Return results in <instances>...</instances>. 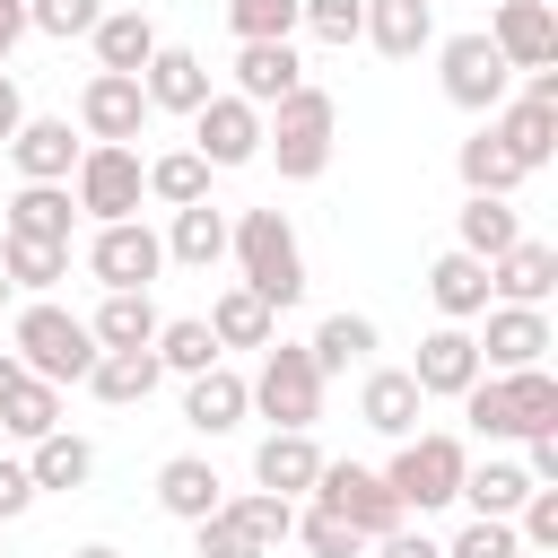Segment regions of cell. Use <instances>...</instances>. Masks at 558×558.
<instances>
[{
    "mask_svg": "<svg viewBox=\"0 0 558 558\" xmlns=\"http://www.w3.org/2000/svg\"><path fill=\"white\" fill-rule=\"evenodd\" d=\"M140 96H148V113H201V96H209V61H201L192 44H157L148 70H140Z\"/></svg>",
    "mask_w": 558,
    "mask_h": 558,
    "instance_id": "18",
    "label": "cell"
},
{
    "mask_svg": "<svg viewBox=\"0 0 558 558\" xmlns=\"http://www.w3.org/2000/svg\"><path fill=\"white\" fill-rule=\"evenodd\" d=\"M427 9H445V0H427Z\"/></svg>",
    "mask_w": 558,
    "mask_h": 558,
    "instance_id": "59",
    "label": "cell"
},
{
    "mask_svg": "<svg viewBox=\"0 0 558 558\" xmlns=\"http://www.w3.org/2000/svg\"><path fill=\"white\" fill-rule=\"evenodd\" d=\"M0 270H9V288H26V296H52V288L70 279V244H44V235H0Z\"/></svg>",
    "mask_w": 558,
    "mask_h": 558,
    "instance_id": "37",
    "label": "cell"
},
{
    "mask_svg": "<svg viewBox=\"0 0 558 558\" xmlns=\"http://www.w3.org/2000/svg\"><path fill=\"white\" fill-rule=\"evenodd\" d=\"M488 44L506 52V70H549L558 61V9L549 0H497Z\"/></svg>",
    "mask_w": 558,
    "mask_h": 558,
    "instance_id": "16",
    "label": "cell"
},
{
    "mask_svg": "<svg viewBox=\"0 0 558 558\" xmlns=\"http://www.w3.org/2000/svg\"><path fill=\"white\" fill-rule=\"evenodd\" d=\"M148 131V96H140V78L131 70H96L87 87H78V140H140Z\"/></svg>",
    "mask_w": 558,
    "mask_h": 558,
    "instance_id": "13",
    "label": "cell"
},
{
    "mask_svg": "<svg viewBox=\"0 0 558 558\" xmlns=\"http://www.w3.org/2000/svg\"><path fill=\"white\" fill-rule=\"evenodd\" d=\"M305 497H314V506H331L340 523H357V541H384L392 523H410V514H401V497L384 488V471H366V462H323Z\"/></svg>",
    "mask_w": 558,
    "mask_h": 558,
    "instance_id": "9",
    "label": "cell"
},
{
    "mask_svg": "<svg viewBox=\"0 0 558 558\" xmlns=\"http://www.w3.org/2000/svg\"><path fill=\"white\" fill-rule=\"evenodd\" d=\"M523 96H532V105H558V61H549V70H523Z\"/></svg>",
    "mask_w": 558,
    "mask_h": 558,
    "instance_id": "55",
    "label": "cell"
},
{
    "mask_svg": "<svg viewBox=\"0 0 558 558\" xmlns=\"http://www.w3.org/2000/svg\"><path fill=\"white\" fill-rule=\"evenodd\" d=\"M357 44H375L384 61H418V52L436 44V9H427V0H366Z\"/></svg>",
    "mask_w": 558,
    "mask_h": 558,
    "instance_id": "25",
    "label": "cell"
},
{
    "mask_svg": "<svg viewBox=\"0 0 558 558\" xmlns=\"http://www.w3.org/2000/svg\"><path fill=\"white\" fill-rule=\"evenodd\" d=\"M70 227H78L70 183H17V192L0 201V235H44V244H70Z\"/></svg>",
    "mask_w": 558,
    "mask_h": 558,
    "instance_id": "23",
    "label": "cell"
},
{
    "mask_svg": "<svg viewBox=\"0 0 558 558\" xmlns=\"http://www.w3.org/2000/svg\"><path fill=\"white\" fill-rule=\"evenodd\" d=\"M26 471H35V497H44V488H61V497H70V488H87V480H96V445H87V436H70V427H52V436H35V445H26Z\"/></svg>",
    "mask_w": 558,
    "mask_h": 558,
    "instance_id": "34",
    "label": "cell"
},
{
    "mask_svg": "<svg viewBox=\"0 0 558 558\" xmlns=\"http://www.w3.org/2000/svg\"><path fill=\"white\" fill-rule=\"evenodd\" d=\"M201 323L218 331V349H270V340H279V314H270L244 279H227V288L209 296V314H201Z\"/></svg>",
    "mask_w": 558,
    "mask_h": 558,
    "instance_id": "29",
    "label": "cell"
},
{
    "mask_svg": "<svg viewBox=\"0 0 558 558\" xmlns=\"http://www.w3.org/2000/svg\"><path fill=\"white\" fill-rule=\"evenodd\" d=\"M471 514H506L514 523V506L532 497V471L523 462H506V453H488V462H462V488H453Z\"/></svg>",
    "mask_w": 558,
    "mask_h": 558,
    "instance_id": "35",
    "label": "cell"
},
{
    "mask_svg": "<svg viewBox=\"0 0 558 558\" xmlns=\"http://www.w3.org/2000/svg\"><path fill=\"white\" fill-rule=\"evenodd\" d=\"M35 26H26V0H0V70H9V52L26 44Z\"/></svg>",
    "mask_w": 558,
    "mask_h": 558,
    "instance_id": "54",
    "label": "cell"
},
{
    "mask_svg": "<svg viewBox=\"0 0 558 558\" xmlns=\"http://www.w3.org/2000/svg\"><path fill=\"white\" fill-rule=\"evenodd\" d=\"M418 410H427V392L410 384V366H366V384H357V418L375 427V436H418Z\"/></svg>",
    "mask_w": 558,
    "mask_h": 558,
    "instance_id": "22",
    "label": "cell"
},
{
    "mask_svg": "<svg viewBox=\"0 0 558 558\" xmlns=\"http://www.w3.org/2000/svg\"><path fill=\"white\" fill-rule=\"evenodd\" d=\"M87 44H96V70H131V78H140V70H148V52H157L166 35H157V17H148V9H105V17L87 26Z\"/></svg>",
    "mask_w": 558,
    "mask_h": 558,
    "instance_id": "27",
    "label": "cell"
},
{
    "mask_svg": "<svg viewBox=\"0 0 558 558\" xmlns=\"http://www.w3.org/2000/svg\"><path fill=\"white\" fill-rule=\"evenodd\" d=\"M445 558H523V541H514L506 514H471V523L445 541Z\"/></svg>",
    "mask_w": 558,
    "mask_h": 558,
    "instance_id": "46",
    "label": "cell"
},
{
    "mask_svg": "<svg viewBox=\"0 0 558 558\" xmlns=\"http://www.w3.org/2000/svg\"><path fill=\"white\" fill-rule=\"evenodd\" d=\"M52 427H61V384H44V375H17V384L0 392V436L35 445V436H52Z\"/></svg>",
    "mask_w": 558,
    "mask_h": 558,
    "instance_id": "38",
    "label": "cell"
},
{
    "mask_svg": "<svg viewBox=\"0 0 558 558\" xmlns=\"http://www.w3.org/2000/svg\"><path fill=\"white\" fill-rule=\"evenodd\" d=\"M462 462H471V445H462V436H445V427H418V436H401V445H392V462H384V488L401 497V514H436V506H453V488H462Z\"/></svg>",
    "mask_w": 558,
    "mask_h": 558,
    "instance_id": "5",
    "label": "cell"
},
{
    "mask_svg": "<svg viewBox=\"0 0 558 558\" xmlns=\"http://www.w3.org/2000/svg\"><path fill=\"white\" fill-rule=\"evenodd\" d=\"M523 471H532V488H558V427L523 436Z\"/></svg>",
    "mask_w": 558,
    "mask_h": 558,
    "instance_id": "51",
    "label": "cell"
},
{
    "mask_svg": "<svg viewBox=\"0 0 558 558\" xmlns=\"http://www.w3.org/2000/svg\"><path fill=\"white\" fill-rule=\"evenodd\" d=\"M78 131H70V113H26L17 131H9V166H17V183H70V166H78Z\"/></svg>",
    "mask_w": 558,
    "mask_h": 558,
    "instance_id": "14",
    "label": "cell"
},
{
    "mask_svg": "<svg viewBox=\"0 0 558 558\" xmlns=\"http://www.w3.org/2000/svg\"><path fill=\"white\" fill-rule=\"evenodd\" d=\"M17 375H26V366H17V349H0V392H9Z\"/></svg>",
    "mask_w": 558,
    "mask_h": 558,
    "instance_id": "56",
    "label": "cell"
},
{
    "mask_svg": "<svg viewBox=\"0 0 558 558\" xmlns=\"http://www.w3.org/2000/svg\"><path fill=\"white\" fill-rule=\"evenodd\" d=\"M453 235H462V253L497 262V253L523 235V218H514V201H506V192H471V201L453 209Z\"/></svg>",
    "mask_w": 558,
    "mask_h": 558,
    "instance_id": "36",
    "label": "cell"
},
{
    "mask_svg": "<svg viewBox=\"0 0 558 558\" xmlns=\"http://www.w3.org/2000/svg\"><path fill=\"white\" fill-rule=\"evenodd\" d=\"M35 506V471H26V453H0V523H17Z\"/></svg>",
    "mask_w": 558,
    "mask_h": 558,
    "instance_id": "50",
    "label": "cell"
},
{
    "mask_svg": "<svg viewBox=\"0 0 558 558\" xmlns=\"http://www.w3.org/2000/svg\"><path fill=\"white\" fill-rule=\"evenodd\" d=\"M375 340H384L375 314H323L305 349H314V366H323V384H331V375H349V366H375Z\"/></svg>",
    "mask_w": 558,
    "mask_h": 558,
    "instance_id": "33",
    "label": "cell"
},
{
    "mask_svg": "<svg viewBox=\"0 0 558 558\" xmlns=\"http://www.w3.org/2000/svg\"><path fill=\"white\" fill-rule=\"evenodd\" d=\"M96 17H105V0H26V26H35V35H52V44L87 35Z\"/></svg>",
    "mask_w": 558,
    "mask_h": 558,
    "instance_id": "47",
    "label": "cell"
},
{
    "mask_svg": "<svg viewBox=\"0 0 558 558\" xmlns=\"http://www.w3.org/2000/svg\"><path fill=\"white\" fill-rule=\"evenodd\" d=\"M148 349H157V366H166V375H201V366H218V357H227V349H218V331H209L201 314L157 323V340H148Z\"/></svg>",
    "mask_w": 558,
    "mask_h": 558,
    "instance_id": "39",
    "label": "cell"
},
{
    "mask_svg": "<svg viewBox=\"0 0 558 558\" xmlns=\"http://www.w3.org/2000/svg\"><path fill=\"white\" fill-rule=\"evenodd\" d=\"M9 349H17V366L44 375V384H87V366H96V331H87L70 305H52V296H26V305L9 314Z\"/></svg>",
    "mask_w": 558,
    "mask_h": 558,
    "instance_id": "4",
    "label": "cell"
},
{
    "mask_svg": "<svg viewBox=\"0 0 558 558\" xmlns=\"http://www.w3.org/2000/svg\"><path fill=\"white\" fill-rule=\"evenodd\" d=\"M436 52V87L462 105V113H497L506 96H514V70H506V52L488 44V35H445V44H427Z\"/></svg>",
    "mask_w": 558,
    "mask_h": 558,
    "instance_id": "8",
    "label": "cell"
},
{
    "mask_svg": "<svg viewBox=\"0 0 558 558\" xmlns=\"http://www.w3.org/2000/svg\"><path fill=\"white\" fill-rule=\"evenodd\" d=\"M17 122H26V87H17V70H0V148H9Z\"/></svg>",
    "mask_w": 558,
    "mask_h": 558,
    "instance_id": "53",
    "label": "cell"
},
{
    "mask_svg": "<svg viewBox=\"0 0 558 558\" xmlns=\"http://www.w3.org/2000/svg\"><path fill=\"white\" fill-rule=\"evenodd\" d=\"M375 558H445V541H427V532H410V523H392V532L375 541Z\"/></svg>",
    "mask_w": 558,
    "mask_h": 558,
    "instance_id": "52",
    "label": "cell"
},
{
    "mask_svg": "<svg viewBox=\"0 0 558 558\" xmlns=\"http://www.w3.org/2000/svg\"><path fill=\"white\" fill-rule=\"evenodd\" d=\"M296 26H305L314 44H331V52H349L357 26H366V0H296Z\"/></svg>",
    "mask_w": 558,
    "mask_h": 558,
    "instance_id": "43",
    "label": "cell"
},
{
    "mask_svg": "<svg viewBox=\"0 0 558 558\" xmlns=\"http://www.w3.org/2000/svg\"><path fill=\"white\" fill-rule=\"evenodd\" d=\"M227 253H235V279H244L270 314H288V305L305 296V244H296L288 209H244V218H227Z\"/></svg>",
    "mask_w": 558,
    "mask_h": 558,
    "instance_id": "1",
    "label": "cell"
},
{
    "mask_svg": "<svg viewBox=\"0 0 558 558\" xmlns=\"http://www.w3.org/2000/svg\"><path fill=\"white\" fill-rule=\"evenodd\" d=\"M157 384H166L157 349H96V366H87V392H96L105 410H140Z\"/></svg>",
    "mask_w": 558,
    "mask_h": 558,
    "instance_id": "26",
    "label": "cell"
},
{
    "mask_svg": "<svg viewBox=\"0 0 558 558\" xmlns=\"http://www.w3.org/2000/svg\"><path fill=\"white\" fill-rule=\"evenodd\" d=\"M480 323L488 331H471V340H480V366L488 375H514V366H541L549 357V305H480Z\"/></svg>",
    "mask_w": 558,
    "mask_h": 558,
    "instance_id": "12",
    "label": "cell"
},
{
    "mask_svg": "<svg viewBox=\"0 0 558 558\" xmlns=\"http://www.w3.org/2000/svg\"><path fill=\"white\" fill-rule=\"evenodd\" d=\"M70 201H78V218H96V227L140 218V201H148V166H140V148H122V140H87L78 166H70Z\"/></svg>",
    "mask_w": 558,
    "mask_h": 558,
    "instance_id": "6",
    "label": "cell"
},
{
    "mask_svg": "<svg viewBox=\"0 0 558 558\" xmlns=\"http://www.w3.org/2000/svg\"><path fill=\"white\" fill-rule=\"evenodd\" d=\"M331 131H340V105H331L314 78H296V87L262 113V157H270L288 183H314V174L331 166Z\"/></svg>",
    "mask_w": 558,
    "mask_h": 558,
    "instance_id": "3",
    "label": "cell"
},
{
    "mask_svg": "<svg viewBox=\"0 0 558 558\" xmlns=\"http://www.w3.org/2000/svg\"><path fill=\"white\" fill-rule=\"evenodd\" d=\"M244 392H253V410H262L270 427H314V418H323V366H314L305 340H270L262 366L244 375Z\"/></svg>",
    "mask_w": 558,
    "mask_h": 558,
    "instance_id": "7",
    "label": "cell"
},
{
    "mask_svg": "<svg viewBox=\"0 0 558 558\" xmlns=\"http://www.w3.org/2000/svg\"><path fill=\"white\" fill-rule=\"evenodd\" d=\"M471 375H488V366H480L471 323H436V331L418 340V357H410V384H418L427 401H462V384H471Z\"/></svg>",
    "mask_w": 558,
    "mask_h": 558,
    "instance_id": "15",
    "label": "cell"
},
{
    "mask_svg": "<svg viewBox=\"0 0 558 558\" xmlns=\"http://www.w3.org/2000/svg\"><path fill=\"white\" fill-rule=\"evenodd\" d=\"M227 26H235V44H279V35H296V0H227Z\"/></svg>",
    "mask_w": 558,
    "mask_h": 558,
    "instance_id": "44",
    "label": "cell"
},
{
    "mask_svg": "<svg viewBox=\"0 0 558 558\" xmlns=\"http://www.w3.org/2000/svg\"><path fill=\"white\" fill-rule=\"evenodd\" d=\"M166 262H183V270H218V262H227V209H218V201H183L174 227H166Z\"/></svg>",
    "mask_w": 558,
    "mask_h": 558,
    "instance_id": "30",
    "label": "cell"
},
{
    "mask_svg": "<svg viewBox=\"0 0 558 558\" xmlns=\"http://www.w3.org/2000/svg\"><path fill=\"white\" fill-rule=\"evenodd\" d=\"M70 558H122V549H105V541H87V549H70Z\"/></svg>",
    "mask_w": 558,
    "mask_h": 558,
    "instance_id": "57",
    "label": "cell"
},
{
    "mask_svg": "<svg viewBox=\"0 0 558 558\" xmlns=\"http://www.w3.org/2000/svg\"><path fill=\"white\" fill-rule=\"evenodd\" d=\"M244 410H253V392H244L235 366L183 375V427H192V436H227V427H244Z\"/></svg>",
    "mask_w": 558,
    "mask_h": 558,
    "instance_id": "21",
    "label": "cell"
},
{
    "mask_svg": "<svg viewBox=\"0 0 558 558\" xmlns=\"http://www.w3.org/2000/svg\"><path fill=\"white\" fill-rule=\"evenodd\" d=\"M462 418H471V436H488V445L541 436V427H558V375H549V366L471 375V384H462Z\"/></svg>",
    "mask_w": 558,
    "mask_h": 558,
    "instance_id": "2",
    "label": "cell"
},
{
    "mask_svg": "<svg viewBox=\"0 0 558 558\" xmlns=\"http://www.w3.org/2000/svg\"><path fill=\"white\" fill-rule=\"evenodd\" d=\"M514 541H523V549H558V488H532V497L514 506Z\"/></svg>",
    "mask_w": 558,
    "mask_h": 558,
    "instance_id": "48",
    "label": "cell"
},
{
    "mask_svg": "<svg viewBox=\"0 0 558 558\" xmlns=\"http://www.w3.org/2000/svg\"><path fill=\"white\" fill-rule=\"evenodd\" d=\"M192 549H201V558H262V549H253V541H244V523H235V514H227V506H218V514H201V523H192Z\"/></svg>",
    "mask_w": 558,
    "mask_h": 558,
    "instance_id": "49",
    "label": "cell"
},
{
    "mask_svg": "<svg viewBox=\"0 0 558 558\" xmlns=\"http://www.w3.org/2000/svg\"><path fill=\"white\" fill-rule=\"evenodd\" d=\"M157 305H148V288H105V305L87 314V331H96V349H148L157 340Z\"/></svg>",
    "mask_w": 558,
    "mask_h": 558,
    "instance_id": "32",
    "label": "cell"
},
{
    "mask_svg": "<svg viewBox=\"0 0 558 558\" xmlns=\"http://www.w3.org/2000/svg\"><path fill=\"white\" fill-rule=\"evenodd\" d=\"M157 506H166L174 523H201V514H218V506H227V480H218V462H209V453H174V462H157Z\"/></svg>",
    "mask_w": 558,
    "mask_h": 558,
    "instance_id": "24",
    "label": "cell"
},
{
    "mask_svg": "<svg viewBox=\"0 0 558 558\" xmlns=\"http://www.w3.org/2000/svg\"><path fill=\"white\" fill-rule=\"evenodd\" d=\"M549 288H558V244L541 235H514L488 262V305H549Z\"/></svg>",
    "mask_w": 558,
    "mask_h": 558,
    "instance_id": "17",
    "label": "cell"
},
{
    "mask_svg": "<svg viewBox=\"0 0 558 558\" xmlns=\"http://www.w3.org/2000/svg\"><path fill=\"white\" fill-rule=\"evenodd\" d=\"M157 270H166V235L148 218L96 227V244H87V279L96 288H157Z\"/></svg>",
    "mask_w": 558,
    "mask_h": 558,
    "instance_id": "10",
    "label": "cell"
},
{
    "mask_svg": "<svg viewBox=\"0 0 558 558\" xmlns=\"http://www.w3.org/2000/svg\"><path fill=\"white\" fill-rule=\"evenodd\" d=\"M183 122H192V148L209 166H253L262 157V105H244L235 87H209L201 113H183Z\"/></svg>",
    "mask_w": 558,
    "mask_h": 558,
    "instance_id": "11",
    "label": "cell"
},
{
    "mask_svg": "<svg viewBox=\"0 0 558 558\" xmlns=\"http://www.w3.org/2000/svg\"><path fill=\"white\" fill-rule=\"evenodd\" d=\"M9 296H17V288H9V270H0V314H9Z\"/></svg>",
    "mask_w": 558,
    "mask_h": 558,
    "instance_id": "58",
    "label": "cell"
},
{
    "mask_svg": "<svg viewBox=\"0 0 558 558\" xmlns=\"http://www.w3.org/2000/svg\"><path fill=\"white\" fill-rule=\"evenodd\" d=\"M209 157L201 148H166V157H148V201H166V209H183V201H209Z\"/></svg>",
    "mask_w": 558,
    "mask_h": 558,
    "instance_id": "40",
    "label": "cell"
},
{
    "mask_svg": "<svg viewBox=\"0 0 558 558\" xmlns=\"http://www.w3.org/2000/svg\"><path fill=\"white\" fill-rule=\"evenodd\" d=\"M488 140L523 166V174H541L549 157H558V105H532V96H506L497 113H488Z\"/></svg>",
    "mask_w": 558,
    "mask_h": 558,
    "instance_id": "19",
    "label": "cell"
},
{
    "mask_svg": "<svg viewBox=\"0 0 558 558\" xmlns=\"http://www.w3.org/2000/svg\"><path fill=\"white\" fill-rule=\"evenodd\" d=\"M427 305H436L445 323H480V305H488V262L453 244V253L427 270Z\"/></svg>",
    "mask_w": 558,
    "mask_h": 558,
    "instance_id": "31",
    "label": "cell"
},
{
    "mask_svg": "<svg viewBox=\"0 0 558 558\" xmlns=\"http://www.w3.org/2000/svg\"><path fill=\"white\" fill-rule=\"evenodd\" d=\"M227 514L244 523V541H253L262 558H270V549L296 532V497H270V488H244V497H227Z\"/></svg>",
    "mask_w": 558,
    "mask_h": 558,
    "instance_id": "41",
    "label": "cell"
},
{
    "mask_svg": "<svg viewBox=\"0 0 558 558\" xmlns=\"http://www.w3.org/2000/svg\"><path fill=\"white\" fill-rule=\"evenodd\" d=\"M453 166H462V192H514V183H523V166H514V157H506L488 131H471Z\"/></svg>",
    "mask_w": 558,
    "mask_h": 558,
    "instance_id": "42",
    "label": "cell"
},
{
    "mask_svg": "<svg viewBox=\"0 0 558 558\" xmlns=\"http://www.w3.org/2000/svg\"><path fill=\"white\" fill-rule=\"evenodd\" d=\"M296 78H305V61H296V44H288V35H279V44H235V96H244V105H262V113H270Z\"/></svg>",
    "mask_w": 558,
    "mask_h": 558,
    "instance_id": "28",
    "label": "cell"
},
{
    "mask_svg": "<svg viewBox=\"0 0 558 558\" xmlns=\"http://www.w3.org/2000/svg\"><path fill=\"white\" fill-rule=\"evenodd\" d=\"M314 471H323L314 427H270V436L253 445V488H270V497H305Z\"/></svg>",
    "mask_w": 558,
    "mask_h": 558,
    "instance_id": "20",
    "label": "cell"
},
{
    "mask_svg": "<svg viewBox=\"0 0 558 558\" xmlns=\"http://www.w3.org/2000/svg\"><path fill=\"white\" fill-rule=\"evenodd\" d=\"M288 541H305V549H314V558H357V549H366V541H357V523H340V514H331V506H305V514H296V532H288Z\"/></svg>",
    "mask_w": 558,
    "mask_h": 558,
    "instance_id": "45",
    "label": "cell"
}]
</instances>
